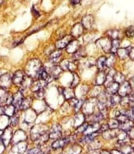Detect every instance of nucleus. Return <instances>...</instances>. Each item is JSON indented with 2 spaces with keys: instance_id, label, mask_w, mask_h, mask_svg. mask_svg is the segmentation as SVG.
I'll return each instance as SVG.
<instances>
[{
  "instance_id": "nucleus-1",
  "label": "nucleus",
  "mask_w": 134,
  "mask_h": 154,
  "mask_svg": "<svg viewBox=\"0 0 134 154\" xmlns=\"http://www.w3.org/2000/svg\"><path fill=\"white\" fill-rule=\"evenodd\" d=\"M42 67V63L39 60H31L26 65V73L28 76L31 78L37 77L38 72Z\"/></svg>"
},
{
  "instance_id": "nucleus-2",
  "label": "nucleus",
  "mask_w": 134,
  "mask_h": 154,
  "mask_svg": "<svg viewBox=\"0 0 134 154\" xmlns=\"http://www.w3.org/2000/svg\"><path fill=\"white\" fill-rule=\"evenodd\" d=\"M132 90H133L128 82H124L119 86V90L117 91V94H119L121 97H126L132 94Z\"/></svg>"
},
{
  "instance_id": "nucleus-3",
  "label": "nucleus",
  "mask_w": 134,
  "mask_h": 154,
  "mask_svg": "<svg viewBox=\"0 0 134 154\" xmlns=\"http://www.w3.org/2000/svg\"><path fill=\"white\" fill-rule=\"evenodd\" d=\"M12 97H10L7 89L0 88V105L7 103V105L12 104Z\"/></svg>"
},
{
  "instance_id": "nucleus-4",
  "label": "nucleus",
  "mask_w": 134,
  "mask_h": 154,
  "mask_svg": "<svg viewBox=\"0 0 134 154\" xmlns=\"http://www.w3.org/2000/svg\"><path fill=\"white\" fill-rule=\"evenodd\" d=\"M12 83V77L8 74H4L0 76V87L7 89L9 87Z\"/></svg>"
},
{
  "instance_id": "nucleus-5",
  "label": "nucleus",
  "mask_w": 134,
  "mask_h": 154,
  "mask_svg": "<svg viewBox=\"0 0 134 154\" xmlns=\"http://www.w3.org/2000/svg\"><path fill=\"white\" fill-rule=\"evenodd\" d=\"M23 98V95L21 91L16 92L12 97V105L14 106L16 109H20Z\"/></svg>"
},
{
  "instance_id": "nucleus-6",
  "label": "nucleus",
  "mask_w": 134,
  "mask_h": 154,
  "mask_svg": "<svg viewBox=\"0 0 134 154\" xmlns=\"http://www.w3.org/2000/svg\"><path fill=\"white\" fill-rule=\"evenodd\" d=\"M60 68L62 70H68L74 71L77 69V65L73 62H71L69 60H65L62 61Z\"/></svg>"
},
{
  "instance_id": "nucleus-7",
  "label": "nucleus",
  "mask_w": 134,
  "mask_h": 154,
  "mask_svg": "<svg viewBox=\"0 0 134 154\" xmlns=\"http://www.w3.org/2000/svg\"><path fill=\"white\" fill-rule=\"evenodd\" d=\"M25 76V74L22 70L16 71L12 77V83L17 85H20Z\"/></svg>"
},
{
  "instance_id": "nucleus-8",
  "label": "nucleus",
  "mask_w": 134,
  "mask_h": 154,
  "mask_svg": "<svg viewBox=\"0 0 134 154\" xmlns=\"http://www.w3.org/2000/svg\"><path fill=\"white\" fill-rule=\"evenodd\" d=\"M72 38V36H70V35L64 37L63 39H61V40H60L57 42V48L58 49H63L65 47L67 46V45L69 44V43L71 42Z\"/></svg>"
},
{
  "instance_id": "nucleus-9",
  "label": "nucleus",
  "mask_w": 134,
  "mask_h": 154,
  "mask_svg": "<svg viewBox=\"0 0 134 154\" xmlns=\"http://www.w3.org/2000/svg\"><path fill=\"white\" fill-rule=\"evenodd\" d=\"M132 49H134V48L131 46H129L127 48L119 49L117 50V54L121 59L124 60L129 56V53L131 52V51L132 50Z\"/></svg>"
},
{
  "instance_id": "nucleus-10",
  "label": "nucleus",
  "mask_w": 134,
  "mask_h": 154,
  "mask_svg": "<svg viewBox=\"0 0 134 154\" xmlns=\"http://www.w3.org/2000/svg\"><path fill=\"white\" fill-rule=\"evenodd\" d=\"M94 20L92 15L86 16L82 20V25L87 29L92 28V25L94 24Z\"/></svg>"
},
{
  "instance_id": "nucleus-11",
  "label": "nucleus",
  "mask_w": 134,
  "mask_h": 154,
  "mask_svg": "<svg viewBox=\"0 0 134 154\" xmlns=\"http://www.w3.org/2000/svg\"><path fill=\"white\" fill-rule=\"evenodd\" d=\"M69 141H70V139L67 138L56 140L52 144V148L54 149L63 148L65 146H66L69 143Z\"/></svg>"
},
{
  "instance_id": "nucleus-12",
  "label": "nucleus",
  "mask_w": 134,
  "mask_h": 154,
  "mask_svg": "<svg viewBox=\"0 0 134 154\" xmlns=\"http://www.w3.org/2000/svg\"><path fill=\"white\" fill-rule=\"evenodd\" d=\"M16 108L12 104L7 105L3 107V112L9 117H12L15 114Z\"/></svg>"
},
{
  "instance_id": "nucleus-13",
  "label": "nucleus",
  "mask_w": 134,
  "mask_h": 154,
  "mask_svg": "<svg viewBox=\"0 0 134 154\" xmlns=\"http://www.w3.org/2000/svg\"><path fill=\"white\" fill-rule=\"evenodd\" d=\"M79 43L78 41H72L67 45V51L69 53H75L79 49Z\"/></svg>"
},
{
  "instance_id": "nucleus-14",
  "label": "nucleus",
  "mask_w": 134,
  "mask_h": 154,
  "mask_svg": "<svg viewBox=\"0 0 134 154\" xmlns=\"http://www.w3.org/2000/svg\"><path fill=\"white\" fill-rule=\"evenodd\" d=\"M61 127L60 125H56L53 127L51 132L50 134V138L51 139H57L61 136Z\"/></svg>"
},
{
  "instance_id": "nucleus-15",
  "label": "nucleus",
  "mask_w": 134,
  "mask_h": 154,
  "mask_svg": "<svg viewBox=\"0 0 134 154\" xmlns=\"http://www.w3.org/2000/svg\"><path fill=\"white\" fill-rule=\"evenodd\" d=\"M33 83L34 82H33V78L26 75L20 85L23 90H26L29 87H30L33 85Z\"/></svg>"
},
{
  "instance_id": "nucleus-16",
  "label": "nucleus",
  "mask_w": 134,
  "mask_h": 154,
  "mask_svg": "<svg viewBox=\"0 0 134 154\" xmlns=\"http://www.w3.org/2000/svg\"><path fill=\"white\" fill-rule=\"evenodd\" d=\"M116 73V72L115 70L112 69V70H109L108 75H106V79H105V81L104 83L106 88H107L109 85H111L114 82H113V77H114V76Z\"/></svg>"
},
{
  "instance_id": "nucleus-17",
  "label": "nucleus",
  "mask_w": 134,
  "mask_h": 154,
  "mask_svg": "<svg viewBox=\"0 0 134 154\" xmlns=\"http://www.w3.org/2000/svg\"><path fill=\"white\" fill-rule=\"evenodd\" d=\"M119 86H120V84L113 82L106 88V92L109 94H111V95L116 94L117 93V91L119 88Z\"/></svg>"
},
{
  "instance_id": "nucleus-18",
  "label": "nucleus",
  "mask_w": 134,
  "mask_h": 154,
  "mask_svg": "<svg viewBox=\"0 0 134 154\" xmlns=\"http://www.w3.org/2000/svg\"><path fill=\"white\" fill-rule=\"evenodd\" d=\"M32 103H33V98L31 97H28L26 98H24L22 100L20 109L21 110H26L29 107H30Z\"/></svg>"
},
{
  "instance_id": "nucleus-19",
  "label": "nucleus",
  "mask_w": 134,
  "mask_h": 154,
  "mask_svg": "<svg viewBox=\"0 0 134 154\" xmlns=\"http://www.w3.org/2000/svg\"><path fill=\"white\" fill-rule=\"evenodd\" d=\"M62 52L61 50H55L53 51L50 55V59L51 62L53 63H57L59 61L60 57L61 56Z\"/></svg>"
},
{
  "instance_id": "nucleus-20",
  "label": "nucleus",
  "mask_w": 134,
  "mask_h": 154,
  "mask_svg": "<svg viewBox=\"0 0 134 154\" xmlns=\"http://www.w3.org/2000/svg\"><path fill=\"white\" fill-rule=\"evenodd\" d=\"M99 43L101 45V47L103 48L104 50L111 51V42L108 38H103L99 41Z\"/></svg>"
},
{
  "instance_id": "nucleus-21",
  "label": "nucleus",
  "mask_w": 134,
  "mask_h": 154,
  "mask_svg": "<svg viewBox=\"0 0 134 154\" xmlns=\"http://www.w3.org/2000/svg\"><path fill=\"white\" fill-rule=\"evenodd\" d=\"M63 70L59 66L55 65L53 66L50 70V75L54 79H58L61 75Z\"/></svg>"
},
{
  "instance_id": "nucleus-22",
  "label": "nucleus",
  "mask_w": 134,
  "mask_h": 154,
  "mask_svg": "<svg viewBox=\"0 0 134 154\" xmlns=\"http://www.w3.org/2000/svg\"><path fill=\"white\" fill-rule=\"evenodd\" d=\"M37 77H38V80H44V81L48 82V80L49 79L50 76L48 74V73L47 72V71L42 66L40 70L39 71Z\"/></svg>"
},
{
  "instance_id": "nucleus-23",
  "label": "nucleus",
  "mask_w": 134,
  "mask_h": 154,
  "mask_svg": "<svg viewBox=\"0 0 134 154\" xmlns=\"http://www.w3.org/2000/svg\"><path fill=\"white\" fill-rule=\"evenodd\" d=\"M106 75L104 71H99L95 79V84L97 85L104 84L106 79Z\"/></svg>"
},
{
  "instance_id": "nucleus-24",
  "label": "nucleus",
  "mask_w": 134,
  "mask_h": 154,
  "mask_svg": "<svg viewBox=\"0 0 134 154\" xmlns=\"http://www.w3.org/2000/svg\"><path fill=\"white\" fill-rule=\"evenodd\" d=\"M106 58L105 57H100L97 61V67L100 71H104V69L106 67Z\"/></svg>"
},
{
  "instance_id": "nucleus-25",
  "label": "nucleus",
  "mask_w": 134,
  "mask_h": 154,
  "mask_svg": "<svg viewBox=\"0 0 134 154\" xmlns=\"http://www.w3.org/2000/svg\"><path fill=\"white\" fill-rule=\"evenodd\" d=\"M82 29L83 28H82V27L81 26L80 24H76L72 29V36L75 37V36H78L81 35L82 34V32H83Z\"/></svg>"
},
{
  "instance_id": "nucleus-26",
  "label": "nucleus",
  "mask_w": 134,
  "mask_h": 154,
  "mask_svg": "<svg viewBox=\"0 0 134 154\" xmlns=\"http://www.w3.org/2000/svg\"><path fill=\"white\" fill-rule=\"evenodd\" d=\"M63 94L64 97L67 99H71L72 98H74V97H75L74 92L72 88L64 89Z\"/></svg>"
},
{
  "instance_id": "nucleus-27",
  "label": "nucleus",
  "mask_w": 134,
  "mask_h": 154,
  "mask_svg": "<svg viewBox=\"0 0 134 154\" xmlns=\"http://www.w3.org/2000/svg\"><path fill=\"white\" fill-rule=\"evenodd\" d=\"M113 82L120 85L124 82V77L121 73H116L113 77Z\"/></svg>"
},
{
  "instance_id": "nucleus-28",
  "label": "nucleus",
  "mask_w": 134,
  "mask_h": 154,
  "mask_svg": "<svg viewBox=\"0 0 134 154\" xmlns=\"http://www.w3.org/2000/svg\"><path fill=\"white\" fill-rule=\"evenodd\" d=\"M120 46V41L119 39H114L112 42H111V51L112 54L115 53L117 50L119 49Z\"/></svg>"
},
{
  "instance_id": "nucleus-29",
  "label": "nucleus",
  "mask_w": 134,
  "mask_h": 154,
  "mask_svg": "<svg viewBox=\"0 0 134 154\" xmlns=\"http://www.w3.org/2000/svg\"><path fill=\"white\" fill-rule=\"evenodd\" d=\"M121 97L119 94H114L110 98V102L112 105H115L117 103H120Z\"/></svg>"
},
{
  "instance_id": "nucleus-30",
  "label": "nucleus",
  "mask_w": 134,
  "mask_h": 154,
  "mask_svg": "<svg viewBox=\"0 0 134 154\" xmlns=\"http://www.w3.org/2000/svg\"><path fill=\"white\" fill-rule=\"evenodd\" d=\"M85 50L83 49H78V50L74 53L73 58L75 60H78L79 59H80L81 58L85 56Z\"/></svg>"
},
{
  "instance_id": "nucleus-31",
  "label": "nucleus",
  "mask_w": 134,
  "mask_h": 154,
  "mask_svg": "<svg viewBox=\"0 0 134 154\" xmlns=\"http://www.w3.org/2000/svg\"><path fill=\"white\" fill-rule=\"evenodd\" d=\"M116 61V58L114 54H112L109 58H106V67H111Z\"/></svg>"
},
{
  "instance_id": "nucleus-32",
  "label": "nucleus",
  "mask_w": 134,
  "mask_h": 154,
  "mask_svg": "<svg viewBox=\"0 0 134 154\" xmlns=\"http://www.w3.org/2000/svg\"><path fill=\"white\" fill-rule=\"evenodd\" d=\"M45 96V90L43 88L38 89L34 92V97L37 99H42Z\"/></svg>"
},
{
  "instance_id": "nucleus-33",
  "label": "nucleus",
  "mask_w": 134,
  "mask_h": 154,
  "mask_svg": "<svg viewBox=\"0 0 134 154\" xmlns=\"http://www.w3.org/2000/svg\"><path fill=\"white\" fill-rule=\"evenodd\" d=\"M108 125L109 126V128L115 129V128H117L118 127H119L120 123L119 122V121L117 119H112L108 123Z\"/></svg>"
},
{
  "instance_id": "nucleus-34",
  "label": "nucleus",
  "mask_w": 134,
  "mask_h": 154,
  "mask_svg": "<svg viewBox=\"0 0 134 154\" xmlns=\"http://www.w3.org/2000/svg\"><path fill=\"white\" fill-rule=\"evenodd\" d=\"M19 116L14 114V116L11 117V121H10V124L12 126H16L18 124V123H19Z\"/></svg>"
},
{
  "instance_id": "nucleus-35",
  "label": "nucleus",
  "mask_w": 134,
  "mask_h": 154,
  "mask_svg": "<svg viewBox=\"0 0 134 154\" xmlns=\"http://www.w3.org/2000/svg\"><path fill=\"white\" fill-rule=\"evenodd\" d=\"M126 35L128 38H132L134 37V26H130L127 28L126 31Z\"/></svg>"
},
{
  "instance_id": "nucleus-36",
  "label": "nucleus",
  "mask_w": 134,
  "mask_h": 154,
  "mask_svg": "<svg viewBox=\"0 0 134 154\" xmlns=\"http://www.w3.org/2000/svg\"><path fill=\"white\" fill-rule=\"evenodd\" d=\"M80 82V78L78 76V75L74 73L73 75V80L71 83V87H75L77 86Z\"/></svg>"
},
{
  "instance_id": "nucleus-37",
  "label": "nucleus",
  "mask_w": 134,
  "mask_h": 154,
  "mask_svg": "<svg viewBox=\"0 0 134 154\" xmlns=\"http://www.w3.org/2000/svg\"><path fill=\"white\" fill-rule=\"evenodd\" d=\"M119 34V32L117 30H113L111 33V36L114 39H118V36Z\"/></svg>"
},
{
  "instance_id": "nucleus-38",
  "label": "nucleus",
  "mask_w": 134,
  "mask_h": 154,
  "mask_svg": "<svg viewBox=\"0 0 134 154\" xmlns=\"http://www.w3.org/2000/svg\"><path fill=\"white\" fill-rule=\"evenodd\" d=\"M41 150L39 148H34L29 151L28 154H40Z\"/></svg>"
},
{
  "instance_id": "nucleus-39",
  "label": "nucleus",
  "mask_w": 134,
  "mask_h": 154,
  "mask_svg": "<svg viewBox=\"0 0 134 154\" xmlns=\"http://www.w3.org/2000/svg\"><path fill=\"white\" fill-rule=\"evenodd\" d=\"M33 13H34V16H36V17H39V12L36 10V9H34V8H33Z\"/></svg>"
},
{
  "instance_id": "nucleus-40",
  "label": "nucleus",
  "mask_w": 134,
  "mask_h": 154,
  "mask_svg": "<svg viewBox=\"0 0 134 154\" xmlns=\"http://www.w3.org/2000/svg\"><path fill=\"white\" fill-rule=\"evenodd\" d=\"M80 1H73L71 2V3L73 5H76V4H78L79 3H80Z\"/></svg>"
},
{
  "instance_id": "nucleus-41",
  "label": "nucleus",
  "mask_w": 134,
  "mask_h": 154,
  "mask_svg": "<svg viewBox=\"0 0 134 154\" xmlns=\"http://www.w3.org/2000/svg\"><path fill=\"white\" fill-rule=\"evenodd\" d=\"M2 114H4V112H3V107H1V106H0V116L2 115Z\"/></svg>"
},
{
  "instance_id": "nucleus-42",
  "label": "nucleus",
  "mask_w": 134,
  "mask_h": 154,
  "mask_svg": "<svg viewBox=\"0 0 134 154\" xmlns=\"http://www.w3.org/2000/svg\"><path fill=\"white\" fill-rule=\"evenodd\" d=\"M3 133H4V131L0 129V139H1V137H2V134H3Z\"/></svg>"
},
{
  "instance_id": "nucleus-43",
  "label": "nucleus",
  "mask_w": 134,
  "mask_h": 154,
  "mask_svg": "<svg viewBox=\"0 0 134 154\" xmlns=\"http://www.w3.org/2000/svg\"><path fill=\"white\" fill-rule=\"evenodd\" d=\"M2 1H0V5L1 4V3H2Z\"/></svg>"
},
{
  "instance_id": "nucleus-44",
  "label": "nucleus",
  "mask_w": 134,
  "mask_h": 154,
  "mask_svg": "<svg viewBox=\"0 0 134 154\" xmlns=\"http://www.w3.org/2000/svg\"></svg>"
}]
</instances>
